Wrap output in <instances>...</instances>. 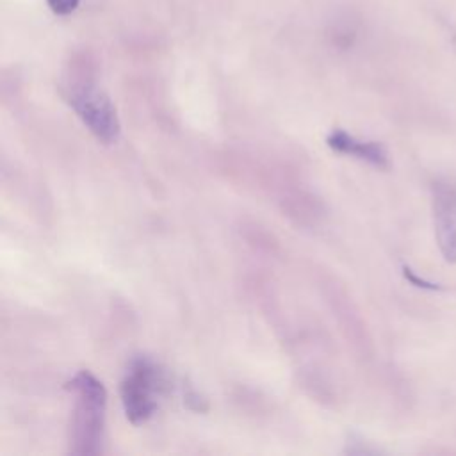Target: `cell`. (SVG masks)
<instances>
[{
    "mask_svg": "<svg viewBox=\"0 0 456 456\" xmlns=\"http://www.w3.org/2000/svg\"><path fill=\"white\" fill-rule=\"evenodd\" d=\"M66 388L75 395V408L69 424V445L73 454H96L103 438L105 388L91 372L80 370Z\"/></svg>",
    "mask_w": 456,
    "mask_h": 456,
    "instance_id": "1",
    "label": "cell"
},
{
    "mask_svg": "<svg viewBox=\"0 0 456 456\" xmlns=\"http://www.w3.org/2000/svg\"><path fill=\"white\" fill-rule=\"evenodd\" d=\"M167 376L151 358L132 360L121 381V403L132 424L146 422L159 408L160 395L167 390Z\"/></svg>",
    "mask_w": 456,
    "mask_h": 456,
    "instance_id": "2",
    "label": "cell"
},
{
    "mask_svg": "<svg viewBox=\"0 0 456 456\" xmlns=\"http://www.w3.org/2000/svg\"><path fill=\"white\" fill-rule=\"evenodd\" d=\"M66 102L82 119V123L105 144H110L119 135V121L109 96L93 84H75L64 93Z\"/></svg>",
    "mask_w": 456,
    "mask_h": 456,
    "instance_id": "3",
    "label": "cell"
},
{
    "mask_svg": "<svg viewBox=\"0 0 456 456\" xmlns=\"http://www.w3.org/2000/svg\"><path fill=\"white\" fill-rule=\"evenodd\" d=\"M431 208L438 249L445 262L456 264V183L436 178L431 183Z\"/></svg>",
    "mask_w": 456,
    "mask_h": 456,
    "instance_id": "4",
    "label": "cell"
},
{
    "mask_svg": "<svg viewBox=\"0 0 456 456\" xmlns=\"http://www.w3.org/2000/svg\"><path fill=\"white\" fill-rule=\"evenodd\" d=\"M326 142L335 151L353 155V157H356L360 160H365V162H369L376 167H387L388 166L387 150L376 141H363V139L353 137L346 130L337 128L326 137Z\"/></svg>",
    "mask_w": 456,
    "mask_h": 456,
    "instance_id": "5",
    "label": "cell"
},
{
    "mask_svg": "<svg viewBox=\"0 0 456 456\" xmlns=\"http://www.w3.org/2000/svg\"><path fill=\"white\" fill-rule=\"evenodd\" d=\"M403 274H404V278H406L411 285H415V287H419V289H424V290H442V289H444V287H440L438 283H433V281H429V280L419 276V274H417L415 271H411L408 265H403Z\"/></svg>",
    "mask_w": 456,
    "mask_h": 456,
    "instance_id": "6",
    "label": "cell"
},
{
    "mask_svg": "<svg viewBox=\"0 0 456 456\" xmlns=\"http://www.w3.org/2000/svg\"><path fill=\"white\" fill-rule=\"evenodd\" d=\"M80 0H46L48 7L55 12V14H69L77 9Z\"/></svg>",
    "mask_w": 456,
    "mask_h": 456,
    "instance_id": "7",
    "label": "cell"
}]
</instances>
